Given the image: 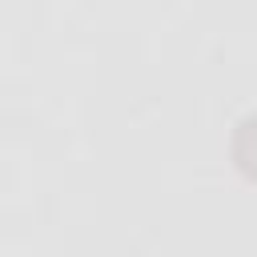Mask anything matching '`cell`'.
<instances>
[{"mask_svg":"<svg viewBox=\"0 0 257 257\" xmlns=\"http://www.w3.org/2000/svg\"><path fill=\"white\" fill-rule=\"evenodd\" d=\"M233 161L249 181H257V112L237 120V128H233Z\"/></svg>","mask_w":257,"mask_h":257,"instance_id":"1","label":"cell"}]
</instances>
